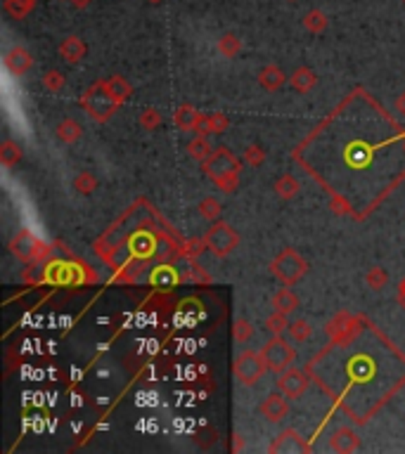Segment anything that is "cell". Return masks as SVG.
<instances>
[{
	"instance_id": "1",
	"label": "cell",
	"mask_w": 405,
	"mask_h": 454,
	"mask_svg": "<svg viewBox=\"0 0 405 454\" xmlns=\"http://www.w3.org/2000/svg\"><path fill=\"white\" fill-rule=\"evenodd\" d=\"M81 106L93 121L105 124V121H109L111 116L121 109V102H116V100L111 98L102 81H95L93 85H88L85 93L81 95Z\"/></svg>"
},
{
	"instance_id": "2",
	"label": "cell",
	"mask_w": 405,
	"mask_h": 454,
	"mask_svg": "<svg viewBox=\"0 0 405 454\" xmlns=\"http://www.w3.org/2000/svg\"><path fill=\"white\" fill-rule=\"evenodd\" d=\"M270 272L280 284H296L298 280H303V275L308 272V263L298 256L296 249H282L280 253L270 260Z\"/></svg>"
},
{
	"instance_id": "3",
	"label": "cell",
	"mask_w": 405,
	"mask_h": 454,
	"mask_svg": "<svg viewBox=\"0 0 405 454\" xmlns=\"http://www.w3.org/2000/svg\"><path fill=\"white\" fill-rule=\"evenodd\" d=\"M10 251L14 258L24 260V263H43L52 253V247L36 237L31 229H19L10 242Z\"/></svg>"
},
{
	"instance_id": "4",
	"label": "cell",
	"mask_w": 405,
	"mask_h": 454,
	"mask_svg": "<svg viewBox=\"0 0 405 454\" xmlns=\"http://www.w3.org/2000/svg\"><path fill=\"white\" fill-rule=\"evenodd\" d=\"M232 372L242 386H256L268 372L265 357L261 350H242L232 362Z\"/></svg>"
},
{
	"instance_id": "5",
	"label": "cell",
	"mask_w": 405,
	"mask_h": 454,
	"mask_svg": "<svg viewBox=\"0 0 405 454\" xmlns=\"http://www.w3.org/2000/svg\"><path fill=\"white\" fill-rule=\"evenodd\" d=\"M204 242L216 258H228V256L239 247V234L232 225L218 220V223H211L209 229H206Z\"/></svg>"
},
{
	"instance_id": "6",
	"label": "cell",
	"mask_w": 405,
	"mask_h": 454,
	"mask_svg": "<svg viewBox=\"0 0 405 454\" xmlns=\"http://www.w3.org/2000/svg\"><path fill=\"white\" fill-rule=\"evenodd\" d=\"M201 170H204L206 178L216 185V183H221L223 178H228V175H239L242 163H239V159L234 157L228 147H218V149H213L211 157L201 163Z\"/></svg>"
},
{
	"instance_id": "7",
	"label": "cell",
	"mask_w": 405,
	"mask_h": 454,
	"mask_svg": "<svg viewBox=\"0 0 405 454\" xmlns=\"http://www.w3.org/2000/svg\"><path fill=\"white\" fill-rule=\"evenodd\" d=\"M265 357V365H268V372L282 374L285 370H289L294 365L296 352L292 348V343H287L282 336H273L270 341H265V345L261 348Z\"/></svg>"
},
{
	"instance_id": "8",
	"label": "cell",
	"mask_w": 405,
	"mask_h": 454,
	"mask_svg": "<svg viewBox=\"0 0 405 454\" xmlns=\"http://www.w3.org/2000/svg\"><path fill=\"white\" fill-rule=\"evenodd\" d=\"M308 386H311V378H308V374L303 372V370H296V367H289V370L277 374V381H275L277 391L285 393L289 400L301 398V395L308 391Z\"/></svg>"
},
{
	"instance_id": "9",
	"label": "cell",
	"mask_w": 405,
	"mask_h": 454,
	"mask_svg": "<svg viewBox=\"0 0 405 454\" xmlns=\"http://www.w3.org/2000/svg\"><path fill=\"white\" fill-rule=\"evenodd\" d=\"M259 412L265 421H268V424H282V421L289 416V398H287L285 393H280V391L268 395V398L261 402Z\"/></svg>"
},
{
	"instance_id": "10",
	"label": "cell",
	"mask_w": 405,
	"mask_h": 454,
	"mask_svg": "<svg viewBox=\"0 0 405 454\" xmlns=\"http://www.w3.org/2000/svg\"><path fill=\"white\" fill-rule=\"evenodd\" d=\"M358 319L351 317L349 313H341L332 322L327 324V334L334 339V343H349L355 334H358Z\"/></svg>"
},
{
	"instance_id": "11",
	"label": "cell",
	"mask_w": 405,
	"mask_h": 454,
	"mask_svg": "<svg viewBox=\"0 0 405 454\" xmlns=\"http://www.w3.org/2000/svg\"><path fill=\"white\" fill-rule=\"evenodd\" d=\"M3 62H5V67H8V71L14 73V76H24V73H29V69L34 67V57H31V52L21 45L10 47V50L5 52Z\"/></svg>"
},
{
	"instance_id": "12",
	"label": "cell",
	"mask_w": 405,
	"mask_h": 454,
	"mask_svg": "<svg viewBox=\"0 0 405 454\" xmlns=\"http://www.w3.org/2000/svg\"><path fill=\"white\" fill-rule=\"evenodd\" d=\"M358 447H360V435L353 429H349V426H341V429H337L329 435V450L337 454H351L358 450Z\"/></svg>"
},
{
	"instance_id": "13",
	"label": "cell",
	"mask_w": 405,
	"mask_h": 454,
	"mask_svg": "<svg viewBox=\"0 0 405 454\" xmlns=\"http://www.w3.org/2000/svg\"><path fill=\"white\" fill-rule=\"evenodd\" d=\"M270 306H273L275 313H285V315H294L301 301L294 291L289 289L287 284H282V289H277L273 296H270Z\"/></svg>"
},
{
	"instance_id": "14",
	"label": "cell",
	"mask_w": 405,
	"mask_h": 454,
	"mask_svg": "<svg viewBox=\"0 0 405 454\" xmlns=\"http://www.w3.org/2000/svg\"><path fill=\"white\" fill-rule=\"evenodd\" d=\"M85 55H88V45H85V41L78 38V36H67V38L60 43V57L64 62L78 64Z\"/></svg>"
},
{
	"instance_id": "15",
	"label": "cell",
	"mask_w": 405,
	"mask_h": 454,
	"mask_svg": "<svg viewBox=\"0 0 405 454\" xmlns=\"http://www.w3.org/2000/svg\"><path fill=\"white\" fill-rule=\"evenodd\" d=\"M306 450V445H303V438L296 433V431H285V433H280L275 438L273 442H270L268 452H303Z\"/></svg>"
},
{
	"instance_id": "16",
	"label": "cell",
	"mask_w": 405,
	"mask_h": 454,
	"mask_svg": "<svg viewBox=\"0 0 405 454\" xmlns=\"http://www.w3.org/2000/svg\"><path fill=\"white\" fill-rule=\"evenodd\" d=\"M173 121H175V126H178L180 130L197 133V126H199V121H201V111H197L195 106L185 102V104H180L178 109H175Z\"/></svg>"
},
{
	"instance_id": "17",
	"label": "cell",
	"mask_w": 405,
	"mask_h": 454,
	"mask_svg": "<svg viewBox=\"0 0 405 454\" xmlns=\"http://www.w3.org/2000/svg\"><path fill=\"white\" fill-rule=\"evenodd\" d=\"M285 81H289V78L285 76V71H282L280 67H275V64H265L263 69L259 71V85L263 90H268V93H275V90H280Z\"/></svg>"
},
{
	"instance_id": "18",
	"label": "cell",
	"mask_w": 405,
	"mask_h": 454,
	"mask_svg": "<svg viewBox=\"0 0 405 454\" xmlns=\"http://www.w3.org/2000/svg\"><path fill=\"white\" fill-rule=\"evenodd\" d=\"M230 121L226 114H201V121L197 126V135H221L228 130Z\"/></svg>"
},
{
	"instance_id": "19",
	"label": "cell",
	"mask_w": 405,
	"mask_h": 454,
	"mask_svg": "<svg viewBox=\"0 0 405 454\" xmlns=\"http://www.w3.org/2000/svg\"><path fill=\"white\" fill-rule=\"evenodd\" d=\"M289 83H292V88H294L296 93L308 95V93H313V88L318 85V76H316V71H313V69L296 67L294 73L289 76Z\"/></svg>"
},
{
	"instance_id": "20",
	"label": "cell",
	"mask_w": 405,
	"mask_h": 454,
	"mask_svg": "<svg viewBox=\"0 0 405 454\" xmlns=\"http://www.w3.org/2000/svg\"><path fill=\"white\" fill-rule=\"evenodd\" d=\"M105 88L109 90V95L116 100V102L126 104L128 100L133 98V85L126 81L124 76H109V78H102Z\"/></svg>"
},
{
	"instance_id": "21",
	"label": "cell",
	"mask_w": 405,
	"mask_h": 454,
	"mask_svg": "<svg viewBox=\"0 0 405 454\" xmlns=\"http://www.w3.org/2000/svg\"><path fill=\"white\" fill-rule=\"evenodd\" d=\"M55 135H57V140L64 142V145H72V142H76L78 137L83 135V128L76 119H69L67 116V119H62L60 124H57Z\"/></svg>"
},
{
	"instance_id": "22",
	"label": "cell",
	"mask_w": 405,
	"mask_h": 454,
	"mask_svg": "<svg viewBox=\"0 0 405 454\" xmlns=\"http://www.w3.org/2000/svg\"><path fill=\"white\" fill-rule=\"evenodd\" d=\"M273 187H275V194L280 196L282 201H292L298 194V192H301V185H298V180L292 173L280 175V178L275 180Z\"/></svg>"
},
{
	"instance_id": "23",
	"label": "cell",
	"mask_w": 405,
	"mask_h": 454,
	"mask_svg": "<svg viewBox=\"0 0 405 454\" xmlns=\"http://www.w3.org/2000/svg\"><path fill=\"white\" fill-rule=\"evenodd\" d=\"M21 157H24V149H21L14 140H3L0 142V163L5 166V168H12V166H17L21 161Z\"/></svg>"
},
{
	"instance_id": "24",
	"label": "cell",
	"mask_w": 405,
	"mask_h": 454,
	"mask_svg": "<svg viewBox=\"0 0 405 454\" xmlns=\"http://www.w3.org/2000/svg\"><path fill=\"white\" fill-rule=\"evenodd\" d=\"M327 26H329V19H327V14H325L322 10L313 8V10H308V12L303 14V29L311 31V34H316V36L322 34Z\"/></svg>"
},
{
	"instance_id": "25",
	"label": "cell",
	"mask_w": 405,
	"mask_h": 454,
	"mask_svg": "<svg viewBox=\"0 0 405 454\" xmlns=\"http://www.w3.org/2000/svg\"><path fill=\"white\" fill-rule=\"evenodd\" d=\"M197 211H199V216L204 218L206 223H218L223 216V204L216 196H204V199L199 201V206H197Z\"/></svg>"
},
{
	"instance_id": "26",
	"label": "cell",
	"mask_w": 405,
	"mask_h": 454,
	"mask_svg": "<svg viewBox=\"0 0 405 454\" xmlns=\"http://www.w3.org/2000/svg\"><path fill=\"white\" fill-rule=\"evenodd\" d=\"M188 154H190V159H195V161L204 163L206 159H209L211 154H213V149H211V145H209V140H206V135L192 137L190 145H188Z\"/></svg>"
},
{
	"instance_id": "27",
	"label": "cell",
	"mask_w": 405,
	"mask_h": 454,
	"mask_svg": "<svg viewBox=\"0 0 405 454\" xmlns=\"http://www.w3.org/2000/svg\"><path fill=\"white\" fill-rule=\"evenodd\" d=\"M98 185H100L98 178H95L90 170H81V173H76V178H74V183H72V187L81 196H90L95 190H98Z\"/></svg>"
},
{
	"instance_id": "28",
	"label": "cell",
	"mask_w": 405,
	"mask_h": 454,
	"mask_svg": "<svg viewBox=\"0 0 405 454\" xmlns=\"http://www.w3.org/2000/svg\"><path fill=\"white\" fill-rule=\"evenodd\" d=\"M218 52H221V57H226V60H234V57L242 52V41L234 34H223L221 41H218Z\"/></svg>"
},
{
	"instance_id": "29",
	"label": "cell",
	"mask_w": 405,
	"mask_h": 454,
	"mask_svg": "<svg viewBox=\"0 0 405 454\" xmlns=\"http://www.w3.org/2000/svg\"><path fill=\"white\" fill-rule=\"evenodd\" d=\"M232 339H234V343L247 345L249 341L254 339V324L249 322L247 317H237L232 322Z\"/></svg>"
},
{
	"instance_id": "30",
	"label": "cell",
	"mask_w": 405,
	"mask_h": 454,
	"mask_svg": "<svg viewBox=\"0 0 405 454\" xmlns=\"http://www.w3.org/2000/svg\"><path fill=\"white\" fill-rule=\"evenodd\" d=\"M34 5H36V0H5L3 8L12 19H24V17H29L31 14Z\"/></svg>"
},
{
	"instance_id": "31",
	"label": "cell",
	"mask_w": 405,
	"mask_h": 454,
	"mask_svg": "<svg viewBox=\"0 0 405 454\" xmlns=\"http://www.w3.org/2000/svg\"><path fill=\"white\" fill-rule=\"evenodd\" d=\"M287 331H289V336L296 341V343H306V341H311V336H313V324L308 322V319L298 317V319H294V322H289V329Z\"/></svg>"
},
{
	"instance_id": "32",
	"label": "cell",
	"mask_w": 405,
	"mask_h": 454,
	"mask_svg": "<svg viewBox=\"0 0 405 454\" xmlns=\"http://www.w3.org/2000/svg\"><path fill=\"white\" fill-rule=\"evenodd\" d=\"M41 83H43V88H45L50 95H60L62 90H64V85H67V78H64V73L55 71V69H50V71L43 73Z\"/></svg>"
},
{
	"instance_id": "33",
	"label": "cell",
	"mask_w": 405,
	"mask_h": 454,
	"mask_svg": "<svg viewBox=\"0 0 405 454\" xmlns=\"http://www.w3.org/2000/svg\"><path fill=\"white\" fill-rule=\"evenodd\" d=\"M365 284H367V289H372V291H382L384 286L388 284V272L380 268V265H375V268H370L365 272Z\"/></svg>"
},
{
	"instance_id": "34",
	"label": "cell",
	"mask_w": 405,
	"mask_h": 454,
	"mask_svg": "<svg viewBox=\"0 0 405 454\" xmlns=\"http://www.w3.org/2000/svg\"><path fill=\"white\" fill-rule=\"evenodd\" d=\"M265 329H268L273 336H282L287 329H289V315L275 313V310H273V315H270V317H265Z\"/></svg>"
},
{
	"instance_id": "35",
	"label": "cell",
	"mask_w": 405,
	"mask_h": 454,
	"mask_svg": "<svg viewBox=\"0 0 405 454\" xmlns=\"http://www.w3.org/2000/svg\"><path fill=\"white\" fill-rule=\"evenodd\" d=\"M244 161L249 166H254V168H261L265 161V149L259 145V142H252V145L244 147Z\"/></svg>"
},
{
	"instance_id": "36",
	"label": "cell",
	"mask_w": 405,
	"mask_h": 454,
	"mask_svg": "<svg viewBox=\"0 0 405 454\" xmlns=\"http://www.w3.org/2000/svg\"><path fill=\"white\" fill-rule=\"evenodd\" d=\"M142 260H133V263H128L126 268H121V272L116 275V280L119 282H138L142 275Z\"/></svg>"
},
{
	"instance_id": "37",
	"label": "cell",
	"mask_w": 405,
	"mask_h": 454,
	"mask_svg": "<svg viewBox=\"0 0 405 454\" xmlns=\"http://www.w3.org/2000/svg\"><path fill=\"white\" fill-rule=\"evenodd\" d=\"M140 126H142V130H147V133L157 130V128L162 126V114H159L157 109H145L140 114Z\"/></svg>"
},
{
	"instance_id": "38",
	"label": "cell",
	"mask_w": 405,
	"mask_h": 454,
	"mask_svg": "<svg viewBox=\"0 0 405 454\" xmlns=\"http://www.w3.org/2000/svg\"><path fill=\"white\" fill-rule=\"evenodd\" d=\"M216 187L221 192H228V194H234V192L239 190V175H228V178H223L221 183H216Z\"/></svg>"
},
{
	"instance_id": "39",
	"label": "cell",
	"mask_w": 405,
	"mask_h": 454,
	"mask_svg": "<svg viewBox=\"0 0 405 454\" xmlns=\"http://www.w3.org/2000/svg\"><path fill=\"white\" fill-rule=\"evenodd\" d=\"M152 280L157 282L159 286H171L173 284V272H171V268H159L152 275Z\"/></svg>"
},
{
	"instance_id": "40",
	"label": "cell",
	"mask_w": 405,
	"mask_h": 454,
	"mask_svg": "<svg viewBox=\"0 0 405 454\" xmlns=\"http://www.w3.org/2000/svg\"><path fill=\"white\" fill-rule=\"evenodd\" d=\"M204 251H209V247H206L204 237L201 239H192V242L188 244V256L190 258H197V256H201Z\"/></svg>"
},
{
	"instance_id": "41",
	"label": "cell",
	"mask_w": 405,
	"mask_h": 454,
	"mask_svg": "<svg viewBox=\"0 0 405 454\" xmlns=\"http://www.w3.org/2000/svg\"><path fill=\"white\" fill-rule=\"evenodd\" d=\"M396 111H398L401 116H405V90L396 98Z\"/></svg>"
},
{
	"instance_id": "42",
	"label": "cell",
	"mask_w": 405,
	"mask_h": 454,
	"mask_svg": "<svg viewBox=\"0 0 405 454\" xmlns=\"http://www.w3.org/2000/svg\"><path fill=\"white\" fill-rule=\"evenodd\" d=\"M90 3H93V0H69V5H72V8H76V10L90 8Z\"/></svg>"
},
{
	"instance_id": "43",
	"label": "cell",
	"mask_w": 405,
	"mask_h": 454,
	"mask_svg": "<svg viewBox=\"0 0 405 454\" xmlns=\"http://www.w3.org/2000/svg\"><path fill=\"white\" fill-rule=\"evenodd\" d=\"M398 303L405 308V280H403V284H401V289H398Z\"/></svg>"
},
{
	"instance_id": "44",
	"label": "cell",
	"mask_w": 405,
	"mask_h": 454,
	"mask_svg": "<svg viewBox=\"0 0 405 454\" xmlns=\"http://www.w3.org/2000/svg\"><path fill=\"white\" fill-rule=\"evenodd\" d=\"M147 3H152V5H159V3H162V0H147Z\"/></svg>"
},
{
	"instance_id": "45",
	"label": "cell",
	"mask_w": 405,
	"mask_h": 454,
	"mask_svg": "<svg viewBox=\"0 0 405 454\" xmlns=\"http://www.w3.org/2000/svg\"><path fill=\"white\" fill-rule=\"evenodd\" d=\"M289 3H296V0H289Z\"/></svg>"
},
{
	"instance_id": "46",
	"label": "cell",
	"mask_w": 405,
	"mask_h": 454,
	"mask_svg": "<svg viewBox=\"0 0 405 454\" xmlns=\"http://www.w3.org/2000/svg\"><path fill=\"white\" fill-rule=\"evenodd\" d=\"M64 3H69V0H64Z\"/></svg>"
},
{
	"instance_id": "47",
	"label": "cell",
	"mask_w": 405,
	"mask_h": 454,
	"mask_svg": "<svg viewBox=\"0 0 405 454\" xmlns=\"http://www.w3.org/2000/svg\"><path fill=\"white\" fill-rule=\"evenodd\" d=\"M403 3H405V0H403Z\"/></svg>"
}]
</instances>
